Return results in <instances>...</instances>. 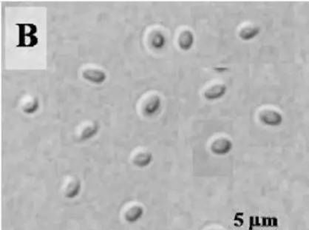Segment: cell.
<instances>
[{
	"label": "cell",
	"mask_w": 309,
	"mask_h": 230,
	"mask_svg": "<svg viewBox=\"0 0 309 230\" xmlns=\"http://www.w3.org/2000/svg\"><path fill=\"white\" fill-rule=\"evenodd\" d=\"M81 186V180L77 177L73 175L68 176L65 178L62 184L63 194L67 198H75L80 193Z\"/></svg>",
	"instance_id": "cell-1"
},
{
	"label": "cell",
	"mask_w": 309,
	"mask_h": 230,
	"mask_svg": "<svg viewBox=\"0 0 309 230\" xmlns=\"http://www.w3.org/2000/svg\"><path fill=\"white\" fill-rule=\"evenodd\" d=\"M99 128L98 124L94 121L80 124L75 129V136L80 141L88 140L96 134Z\"/></svg>",
	"instance_id": "cell-2"
},
{
	"label": "cell",
	"mask_w": 309,
	"mask_h": 230,
	"mask_svg": "<svg viewBox=\"0 0 309 230\" xmlns=\"http://www.w3.org/2000/svg\"><path fill=\"white\" fill-rule=\"evenodd\" d=\"M259 119L263 124L272 127L279 126L282 121V116L279 113L270 110L262 112L260 115Z\"/></svg>",
	"instance_id": "cell-3"
},
{
	"label": "cell",
	"mask_w": 309,
	"mask_h": 230,
	"mask_svg": "<svg viewBox=\"0 0 309 230\" xmlns=\"http://www.w3.org/2000/svg\"><path fill=\"white\" fill-rule=\"evenodd\" d=\"M81 75L86 81L96 85L102 84L107 78V75L104 71L93 68L84 70L82 72Z\"/></svg>",
	"instance_id": "cell-4"
},
{
	"label": "cell",
	"mask_w": 309,
	"mask_h": 230,
	"mask_svg": "<svg viewBox=\"0 0 309 230\" xmlns=\"http://www.w3.org/2000/svg\"><path fill=\"white\" fill-rule=\"evenodd\" d=\"M162 106L161 98L157 96L150 98L145 104L143 108V113L147 117H151L158 114L161 111Z\"/></svg>",
	"instance_id": "cell-5"
},
{
	"label": "cell",
	"mask_w": 309,
	"mask_h": 230,
	"mask_svg": "<svg viewBox=\"0 0 309 230\" xmlns=\"http://www.w3.org/2000/svg\"><path fill=\"white\" fill-rule=\"evenodd\" d=\"M233 147L232 142L229 139L221 138L215 141L212 144L211 149L214 154L222 156L229 153Z\"/></svg>",
	"instance_id": "cell-6"
},
{
	"label": "cell",
	"mask_w": 309,
	"mask_h": 230,
	"mask_svg": "<svg viewBox=\"0 0 309 230\" xmlns=\"http://www.w3.org/2000/svg\"><path fill=\"white\" fill-rule=\"evenodd\" d=\"M144 209L140 206H134L124 212L123 217L126 221L129 223H135L139 220L144 214Z\"/></svg>",
	"instance_id": "cell-7"
},
{
	"label": "cell",
	"mask_w": 309,
	"mask_h": 230,
	"mask_svg": "<svg viewBox=\"0 0 309 230\" xmlns=\"http://www.w3.org/2000/svg\"><path fill=\"white\" fill-rule=\"evenodd\" d=\"M21 101L22 109L27 114H31L38 110L39 107L38 100L33 96L24 97Z\"/></svg>",
	"instance_id": "cell-8"
},
{
	"label": "cell",
	"mask_w": 309,
	"mask_h": 230,
	"mask_svg": "<svg viewBox=\"0 0 309 230\" xmlns=\"http://www.w3.org/2000/svg\"><path fill=\"white\" fill-rule=\"evenodd\" d=\"M153 159L152 154L148 151L140 152L134 157L132 162L136 167L144 168L149 166Z\"/></svg>",
	"instance_id": "cell-9"
},
{
	"label": "cell",
	"mask_w": 309,
	"mask_h": 230,
	"mask_svg": "<svg viewBox=\"0 0 309 230\" xmlns=\"http://www.w3.org/2000/svg\"><path fill=\"white\" fill-rule=\"evenodd\" d=\"M194 37L190 31L186 30L180 34L178 38V44L180 48L184 51L190 50L193 45Z\"/></svg>",
	"instance_id": "cell-10"
},
{
	"label": "cell",
	"mask_w": 309,
	"mask_h": 230,
	"mask_svg": "<svg viewBox=\"0 0 309 230\" xmlns=\"http://www.w3.org/2000/svg\"><path fill=\"white\" fill-rule=\"evenodd\" d=\"M260 28L256 26L246 27L240 31L239 37L243 40L248 41L257 36L260 33Z\"/></svg>",
	"instance_id": "cell-11"
},
{
	"label": "cell",
	"mask_w": 309,
	"mask_h": 230,
	"mask_svg": "<svg viewBox=\"0 0 309 230\" xmlns=\"http://www.w3.org/2000/svg\"><path fill=\"white\" fill-rule=\"evenodd\" d=\"M166 43V39L161 32L157 31L152 35L151 40L152 47L156 50H161L163 48Z\"/></svg>",
	"instance_id": "cell-12"
},
{
	"label": "cell",
	"mask_w": 309,
	"mask_h": 230,
	"mask_svg": "<svg viewBox=\"0 0 309 230\" xmlns=\"http://www.w3.org/2000/svg\"><path fill=\"white\" fill-rule=\"evenodd\" d=\"M253 224V217L250 216V227L249 228L250 230H252V227Z\"/></svg>",
	"instance_id": "cell-13"
},
{
	"label": "cell",
	"mask_w": 309,
	"mask_h": 230,
	"mask_svg": "<svg viewBox=\"0 0 309 230\" xmlns=\"http://www.w3.org/2000/svg\"><path fill=\"white\" fill-rule=\"evenodd\" d=\"M271 219L273 220V226H277L278 225L277 219L274 217L272 218Z\"/></svg>",
	"instance_id": "cell-14"
},
{
	"label": "cell",
	"mask_w": 309,
	"mask_h": 230,
	"mask_svg": "<svg viewBox=\"0 0 309 230\" xmlns=\"http://www.w3.org/2000/svg\"><path fill=\"white\" fill-rule=\"evenodd\" d=\"M234 220H238L241 223L240 226H241L243 223L244 221L243 219L240 218H238L237 216L236 215L235 216V218L234 219Z\"/></svg>",
	"instance_id": "cell-15"
},
{
	"label": "cell",
	"mask_w": 309,
	"mask_h": 230,
	"mask_svg": "<svg viewBox=\"0 0 309 230\" xmlns=\"http://www.w3.org/2000/svg\"><path fill=\"white\" fill-rule=\"evenodd\" d=\"M255 220L256 223L255 224H253V226H260L261 225L259 222V217L258 216H256L255 217Z\"/></svg>",
	"instance_id": "cell-16"
},
{
	"label": "cell",
	"mask_w": 309,
	"mask_h": 230,
	"mask_svg": "<svg viewBox=\"0 0 309 230\" xmlns=\"http://www.w3.org/2000/svg\"><path fill=\"white\" fill-rule=\"evenodd\" d=\"M266 218L263 217L262 218V226H266Z\"/></svg>",
	"instance_id": "cell-17"
},
{
	"label": "cell",
	"mask_w": 309,
	"mask_h": 230,
	"mask_svg": "<svg viewBox=\"0 0 309 230\" xmlns=\"http://www.w3.org/2000/svg\"><path fill=\"white\" fill-rule=\"evenodd\" d=\"M266 219L268 220V226H272V219L270 217H267Z\"/></svg>",
	"instance_id": "cell-18"
}]
</instances>
